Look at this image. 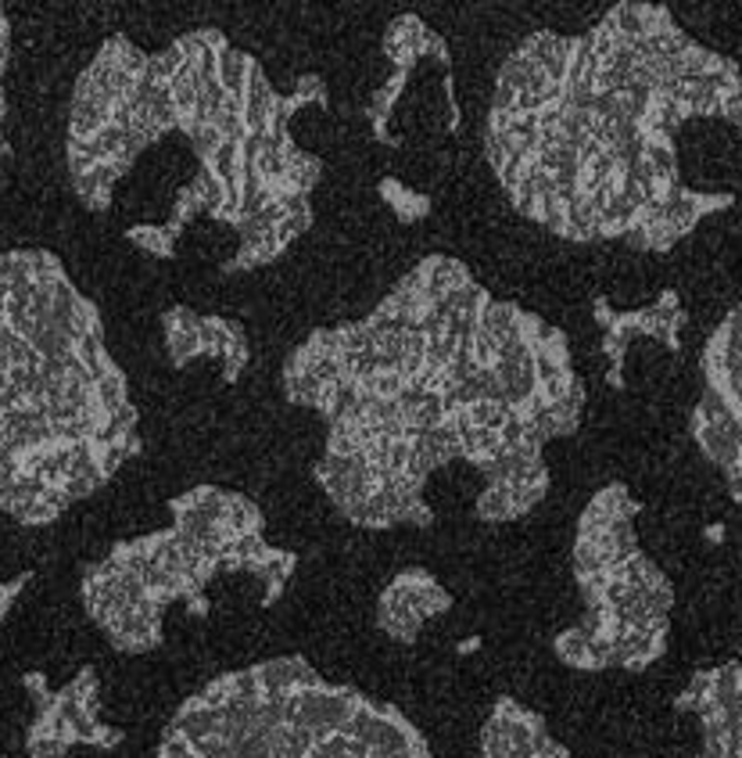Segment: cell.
Instances as JSON below:
<instances>
[{"label": "cell", "instance_id": "obj_1", "mask_svg": "<svg viewBox=\"0 0 742 758\" xmlns=\"http://www.w3.org/2000/svg\"><path fill=\"white\" fill-rule=\"evenodd\" d=\"M288 403L323 421L316 482L367 532L431 529L427 485L452 464L485 490L474 514L517 521L549 493L545 446L578 432L570 342L495 299L452 255H424L367 317L316 328L283 364Z\"/></svg>", "mask_w": 742, "mask_h": 758}, {"label": "cell", "instance_id": "obj_2", "mask_svg": "<svg viewBox=\"0 0 742 758\" xmlns=\"http://www.w3.org/2000/svg\"><path fill=\"white\" fill-rule=\"evenodd\" d=\"M699 123L742 140V72L668 4L624 0L578 36L531 33L495 76L485 156L510 205L570 245L671 252L732 209L693 187L682 137Z\"/></svg>", "mask_w": 742, "mask_h": 758}, {"label": "cell", "instance_id": "obj_3", "mask_svg": "<svg viewBox=\"0 0 742 758\" xmlns=\"http://www.w3.org/2000/svg\"><path fill=\"white\" fill-rule=\"evenodd\" d=\"M331 90L305 72L280 94L263 61L201 25L162 50L108 36L72 87L65 165L72 195L90 213H112L140 156L162 137H184L194 159L190 187L159 223H129L126 241L173 260L194 223H219L237 238L223 274L277 263L312 227V191L323 162L298 145L294 115L327 105Z\"/></svg>", "mask_w": 742, "mask_h": 758}, {"label": "cell", "instance_id": "obj_4", "mask_svg": "<svg viewBox=\"0 0 742 758\" xmlns=\"http://www.w3.org/2000/svg\"><path fill=\"white\" fill-rule=\"evenodd\" d=\"M137 453V406L97 306L55 252H0V514L47 529Z\"/></svg>", "mask_w": 742, "mask_h": 758}, {"label": "cell", "instance_id": "obj_5", "mask_svg": "<svg viewBox=\"0 0 742 758\" xmlns=\"http://www.w3.org/2000/svg\"><path fill=\"white\" fill-rule=\"evenodd\" d=\"M173 525L115 543L86 564L80 597L86 619L119 654L162 647L165 615L184 604L190 619L212 615L208 589L223 575L255 579L258 608H273L298 572L294 550L266 539V514L223 485H194L169 499Z\"/></svg>", "mask_w": 742, "mask_h": 758}, {"label": "cell", "instance_id": "obj_6", "mask_svg": "<svg viewBox=\"0 0 742 758\" xmlns=\"http://www.w3.org/2000/svg\"><path fill=\"white\" fill-rule=\"evenodd\" d=\"M639 514L642 504L628 485L610 482L578 518L570 558L584 608L567 625L584 647L578 673H646L668 651L674 586L639 543Z\"/></svg>", "mask_w": 742, "mask_h": 758}, {"label": "cell", "instance_id": "obj_7", "mask_svg": "<svg viewBox=\"0 0 742 758\" xmlns=\"http://www.w3.org/2000/svg\"><path fill=\"white\" fill-rule=\"evenodd\" d=\"M595 324L603 331V356L610 359L606 381L614 389H624V364H628L631 342L653 338L674 356L682 353V328L688 324V313L682 306V295L674 288H663L653 302L635 306V310H614L603 295L592 302Z\"/></svg>", "mask_w": 742, "mask_h": 758}, {"label": "cell", "instance_id": "obj_8", "mask_svg": "<svg viewBox=\"0 0 742 758\" xmlns=\"http://www.w3.org/2000/svg\"><path fill=\"white\" fill-rule=\"evenodd\" d=\"M162 335L173 367H190L201 359L219 364V375L227 384L241 381L247 367V335L237 320L198 313L190 306H173L162 317Z\"/></svg>", "mask_w": 742, "mask_h": 758}, {"label": "cell", "instance_id": "obj_9", "mask_svg": "<svg viewBox=\"0 0 742 758\" xmlns=\"http://www.w3.org/2000/svg\"><path fill=\"white\" fill-rule=\"evenodd\" d=\"M452 611V594L427 568H406L381 589L376 600V625L387 640L409 647L420 640L427 622Z\"/></svg>", "mask_w": 742, "mask_h": 758}, {"label": "cell", "instance_id": "obj_10", "mask_svg": "<svg viewBox=\"0 0 742 758\" xmlns=\"http://www.w3.org/2000/svg\"><path fill=\"white\" fill-rule=\"evenodd\" d=\"M480 758H570V751L549 734L538 712L502 693L480 726Z\"/></svg>", "mask_w": 742, "mask_h": 758}, {"label": "cell", "instance_id": "obj_11", "mask_svg": "<svg viewBox=\"0 0 742 758\" xmlns=\"http://www.w3.org/2000/svg\"><path fill=\"white\" fill-rule=\"evenodd\" d=\"M381 198L387 202V209H392L402 223H416V220H424V216L431 213V198L420 195V191L406 187L395 176L381 180Z\"/></svg>", "mask_w": 742, "mask_h": 758}, {"label": "cell", "instance_id": "obj_12", "mask_svg": "<svg viewBox=\"0 0 742 758\" xmlns=\"http://www.w3.org/2000/svg\"><path fill=\"white\" fill-rule=\"evenodd\" d=\"M30 579H33V575L22 572V575H15V579L0 583V622H4L8 615H11V608H15V600L22 597V589L30 586Z\"/></svg>", "mask_w": 742, "mask_h": 758}, {"label": "cell", "instance_id": "obj_13", "mask_svg": "<svg viewBox=\"0 0 742 758\" xmlns=\"http://www.w3.org/2000/svg\"><path fill=\"white\" fill-rule=\"evenodd\" d=\"M724 539V525H710L707 529V543H721Z\"/></svg>", "mask_w": 742, "mask_h": 758}, {"label": "cell", "instance_id": "obj_14", "mask_svg": "<svg viewBox=\"0 0 742 758\" xmlns=\"http://www.w3.org/2000/svg\"><path fill=\"white\" fill-rule=\"evenodd\" d=\"M477 647H480V640L471 636V640H463V644H460V654H471V651H477Z\"/></svg>", "mask_w": 742, "mask_h": 758}]
</instances>
